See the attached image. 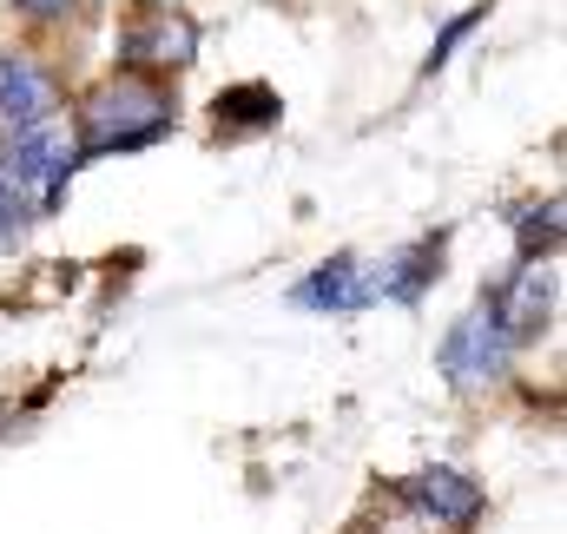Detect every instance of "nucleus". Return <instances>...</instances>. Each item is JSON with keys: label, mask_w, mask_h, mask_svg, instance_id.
Here are the masks:
<instances>
[{"label": "nucleus", "mask_w": 567, "mask_h": 534, "mask_svg": "<svg viewBox=\"0 0 567 534\" xmlns=\"http://www.w3.org/2000/svg\"><path fill=\"white\" fill-rule=\"evenodd\" d=\"M403 495H410V509L435 534H462V528H475V515H482V489L462 469H423L416 482H403Z\"/></svg>", "instance_id": "5"}, {"label": "nucleus", "mask_w": 567, "mask_h": 534, "mask_svg": "<svg viewBox=\"0 0 567 534\" xmlns=\"http://www.w3.org/2000/svg\"><path fill=\"white\" fill-rule=\"evenodd\" d=\"M53 80L33 53H0V126L7 133H27L40 120H53Z\"/></svg>", "instance_id": "8"}, {"label": "nucleus", "mask_w": 567, "mask_h": 534, "mask_svg": "<svg viewBox=\"0 0 567 534\" xmlns=\"http://www.w3.org/2000/svg\"><path fill=\"white\" fill-rule=\"evenodd\" d=\"M555 304H561V277H555V265H515V277L495 290V310H502V330H508L515 350L555 330Z\"/></svg>", "instance_id": "4"}, {"label": "nucleus", "mask_w": 567, "mask_h": 534, "mask_svg": "<svg viewBox=\"0 0 567 534\" xmlns=\"http://www.w3.org/2000/svg\"><path fill=\"white\" fill-rule=\"evenodd\" d=\"M73 172H80V145H73L66 120H40L27 133H7V145H0V178L33 205V218L66 205Z\"/></svg>", "instance_id": "2"}, {"label": "nucleus", "mask_w": 567, "mask_h": 534, "mask_svg": "<svg viewBox=\"0 0 567 534\" xmlns=\"http://www.w3.org/2000/svg\"><path fill=\"white\" fill-rule=\"evenodd\" d=\"M508 363H515V343H508L502 310H495V290H488V297H475V304L449 324V337L435 343V370H442L455 390H488V383L508 377Z\"/></svg>", "instance_id": "3"}, {"label": "nucleus", "mask_w": 567, "mask_h": 534, "mask_svg": "<svg viewBox=\"0 0 567 534\" xmlns=\"http://www.w3.org/2000/svg\"><path fill=\"white\" fill-rule=\"evenodd\" d=\"M442 251H449V232H429L416 245H403V251H390L383 265H370V297H390V304H423V290L435 284V270H442Z\"/></svg>", "instance_id": "9"}, {"label": "nucleus", "mask_w": 567, "mask_h": 534, "mask_svg": "<svg viewBox=\"0 0 567 534\" xmlns=\"http://www.w3.org/2000/svg\"><path fill=\"white\" fill-rule=\"evenodd\" d=\"M290 304H297V310H330V317H350V310L377 304V297H370V265H363L357 251H337V258H323V265H317L303 284H297V290H290Z\"/></svg>", "instance_id": "7"}, {"label": "nucleus", "mask_w": 567, "mask_h": 534, "mask_svg": "<svg viewBox=\"0 0 567 534\" xmlns=\"http://www.w3.org/2000/svg\"><path fill=\"white\" fill-rule=\"evenodd\" d=\"M27 232H33V205H27V198L0 178V245H20Z\"/></svg>", "instance_id": "13"}, {"label": "nucleus", "mask_w": 567, "mask_h": 534, "mask_svg": "<svg viewBox=\"0 0 567 534\" xmlns=\"http://www.w3.org/2000/svg\"><path fill=\"white\" fill-rule=\"evenodd\" d=\"M482 20H488V7H468V13H455V20H449V27H442V40H435V47H429L423 73H435V66H442V60H449V53H455V47H462V40H468V33H475V27H482Z\"/></svg>", "instance_id": "12"}, {"label": "nucleus", "mask_w": 567, "mask_h": 534, "mask_svg": "<svg viewBox=\"0 0 567 534\" xmlns=\"http://www.w3.org/2000/svg\"><path fill=\"white\" fill-rule=\"evenodd\" d=\"M172 120H178L172 86H158L152 73H113V80H100L86 93V106L73 120L80 165L86 158H113V152H140V145L172 133Z\"/></svg>", "instance_id": "1"}, {"label": "nucleus", "mask_w": 567, "mask_h": 534, "mask_svg": "<svg viewBox=\"0 0 567 534\" xmlns=\"http://www.w3.org/2000/svg\"><path fill=\"white\" fill-rule=\"evenodd\" d=\"M561 251V198H535L515 212V265H555Z\"/></svg>", "instance_id": "10"}, {"label": "nucleus", "mask_w": 567, "mask_h": 534, "mask_svg": "<svg viewBox=\"0 0 567 534\" xmlns=\"http://www.w3.org/2000/svg\"><path fill=\"white\" fill-rule=\"evenodd\" d=\"M120 60H126V73H145V66L185 73V66L198 60V27H192L185 13H145V27H133V33L120 40Z\"/></svg>", "instance_id": "6"}, {"label": "nucleus", "mask_w": 567, "mask_h": 534, "mask_svg": "<svg viewBox=\"0 0 567 534\" xmlns=\"http://www.w3.org/2000/svg\"><path fill=\"white\" fill-rule=\"evenodd\" d=\"M212 113H218V126H231V133H265V126H278V93L271 86H225L218 100H212Z\"/></svg>", "instance_id": "11"}, {"label": "nucleus", "mask_w": 567, "mask_h": 534, "mask_svg": "<svg viewBox=\"0 0 567 534\" xmlns=\"http://www.w3.org/2000/svg\"><path fill=\"white\" fill-rule=\"evenodd\" d=\"M13 7H20L27 20H66V13H73V0H13Z\"/></svg>", "instance_id": "14"}]
</instances>
